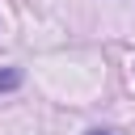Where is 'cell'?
Here are the masks:
<instances>
[{
  "mask_svg": "<svg viewBox=\"0 0 135 135\" xmlns=\"http://www.w3.org/2000/svg\"><path fill=\"white\" fill-rule=\"evenodd\" d=\"M17 84H21V72H17V68H4V72H0V93H8V89H17Z\"/></svg>",
  "mask_w": 135,
  "mask_h": 135,
  "instance_id": "cell-1",
  "label": "cell"
},
{
  "mask_svg": "<svg viewBox=\"0 0 135 135\" xmlns=\"http://www.w3.org/2000/svg\"><path fill=\"white\" fill-rule=\"evenodd\" d=\"M93 135H105V131H93Z\"/></svg>",
  "mask_w": 135,
  "mask_h": 135,
  "instance_id": "cell-2",
  "label": "cell"
}]
</instances>
